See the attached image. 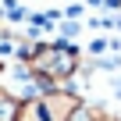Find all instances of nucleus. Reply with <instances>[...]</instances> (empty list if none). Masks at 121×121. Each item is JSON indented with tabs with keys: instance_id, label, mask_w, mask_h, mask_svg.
Wrapping results in <instances>:
<instances>
[{
	"instance_id": "f257e3e1",
	"label": "nucleus",
	"mask_w": 121,
	"mask_h": 121,
	"mask_svg": "<svg viewBox=\"0 0 121 121\" xmlns=\"http://www.w3.org/2000/svg\"><path fill=\"white\" fill-rule=\"evenodd\" d=\"M22 64L32 71V78L39 82V89L50 86H64L68 78L78 75L82 68V53L71 39H57V43H36L32 53L22 60Z\"/></svg>"
},
{
	"instance_id": "f03ea898",
	"label": "nucleus",
	"mask_w": 121,
	"mask_h": 121,
	"mask_svg": "<svg viewBox=\"0 0 121 121\" xmlns=\"http://www.w3.org/2000/svg\"><path fill=\"white\" fill-rule=\"evenodd\" d=\"M78 103H82L78 93H71L64 86H50V89H39V93L22 100L18 121H68V114Z\"/></svg>"
},
{
	"instance_id": "7ed1b4c3",
	"label": "nucleus",
	"mask_w": 121,
	"mask_h": 121,
	"mask_svg": "<svg viewBox=\"0 0 121 121\" xmlns=\"http://www.w3.org/2000/svg\"><path fill=\"white\" fill-rule=\"evenodd\" d=\"M18 107H22V96L0 86V121H18Z\"/></svg>"
},
{
	"instance_id": "20e7f679",
	"label": "nucleus",
	"mask_w": 121,
	"mask_h": 121,
	"mask_svg": "<svg viewBox=\"0 0 121 121\" xmlns=\"http://www.w3.org/2000/svg\"><path fill=\"white\" fill-rule=\"evenodd\" d=\"M100 110H103V107H96V103H86V100H82V103L68 114V121H100Z\"/></svg>"
},
{
	"instance_id": "39448f33",
	"label": "nucleus",
	"mask_w": 121,
	"mask_h": 121,
	"mask_svg": "<svg viewBox=\"0 0 121 121\" xmlns=\"http://www.w3.org/2000/svg\"><path fill=\"white\" fill-rule=\"evenodd\" d=\"M75 36H78V22H71V25L64 22V39H75Z\"/></svg>"
},
{
	"instance_id": "423d86ee",
	"label": "nucleus",
	"mask_w": 121,
	"mask_h": 121,
	"mask_svg": "<svg viewBox=\"0 0 121 121\" xmlns=\"http://www.w3.org/2000/svg\"><path fill=\"white\" fill-rule=\"evenodd\" d=\"M89 50H93V53H103V50H107V39H93Z\"/></svg>"
},
{
	"instance_id": "0eeeda50",
	"label": "nucleus",
	"mask_w": 121,
	"mask_h": 121,
	"mask_svg": "<svg viewBox=\"0 0 121 121\" xmlns=\"http://www.w3.org/2000/svg\"><path fill=\"white\" fill-rule=\"evenodd\" d=\"M4 71H7V60H4V57H0V75H4Z\"/></svg>"
},
{
	"instance_id": "6e6552de",
	"label": "nucleus",
	"mask_w": 121,
	"mask_h": 121,
	"mask_svg": "<svg viewBox=\"0 0 121 121\" xmlns=\"http://www.w3.org/2000/svg\"><path fill=\"white\" fill-rule=\"evenodd\" d=\"M0 29H4V25H0Z\"/></svg>"
}]
</instances>
